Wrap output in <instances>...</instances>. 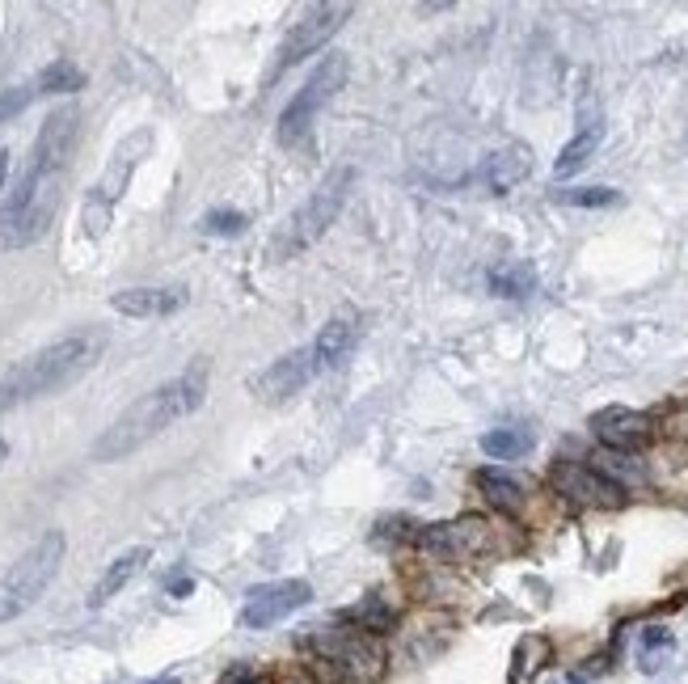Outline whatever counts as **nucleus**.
I'll use <instances>...</instances> for the list:
<instances>
[{
  "instance_id": "nucleus-21",
  "label": "nucleus",
  "mask_w": 688,
  "mask_h": 684,
  "mask_svg": "<svg viewBox=\"0 0 688 684\" xmlns=\"http://www.w3.org/2000/svg\"><path fill=\"white\" fill-rule=\"evenodd\" d=\"M34 89L38 94H76V89H85V72L72 60H56L34 76Z\"/></svg>"
},
{
  "instance_id": "nucleus-10",
  "label": "nucleus",
  "mask_w": 688,
  "mask_h": 684,
  "mask_svg": "<svg viewBox=\"0 0 688 684\" xmlns=\"http://www.w3.org/2000/svg\"><path fill=\"white\" fill-rule=\"evenodd\" d=\"M549 482H554L558 494L583 503V507H621L626 503V490L617 482H608L592 465H579V460H558L549 469Z\"/></svg>"
},
{
  "instance_id": "nucleus-26",
  "label": "nucleus",
  "mask_w": 688,
  "mask_h": 684,
  "mask_svg": "<svg viewBox=\"0 0 688 684\" xmlns=\"http://www.w3.org/2000/svg\"><path fill=\"white\" fill-rule=\"evenodd\" d=\"M38 98V89H34V81L31 85H13V89H4L0 94V123H9V119H17L31 101Z\"/></svg>"
},
{
  "instance_id": "nucleus-8",
  "label": "nucleus",
  "mask_w": 688,
  "mask_h": 684,
  "mask_svg": "<svg viewBox=\"0 0 688 684\" xmlns=\"http://www.w3.org/2000/svg\"><path fill=\"white\" fill-rule=\"evenodd\" d=\"M418 550H427L431 557L443 562H465V557L482 554L490 545V524L482 516H465V520L452 524H431V528H418Z\"/></svg>"
},
{
  "instance_id": "nucleus-17",
  "label": "nucleus",
  "mask_w": 688,
  "mask_h": 684,
  "mask_svg": "<svg viewBox=\"0 0 688 684\" xmlns=\"http://www.w3.org/2000/svg\"><path fill=\"white\" fill-rule=\"evenodd\" d=\"M473 482L486 494V503L499 507V512H520V507H524V487H520L507 469H477Z\"/></svg>"
},
{
  "instance_id": "nucleus-25",
  "label": "nucleus",
  "mask_w": 688,
  "mask_h": 684,
  "mask_svg": "<svg viewBox=\"0 0 688 684\" xmlns=\"http://www.w3.org/2000/svg\"><path fill=\"white\" fill-rule=\"evenodd\" d=\"M558 203H570V207H617L621 191H613V187H574V191H558Z\"/></svg>"
},
{
  "instance_id": "nucleus-28",
  "label": "nucleus",
  "mask_w": 688,
  "mask_h": 684,
  "mask_svg": "<svg viewBox=\"0 0 688 684\" xmlns=\"http://www.w3.org/2000/svg\"><path fill=\"white\" fill-rule=\"evenodd\" d=\"M220 684H258V676H253L250 668H233V672H228Z\"/></svg>"
},
{
  "instance_id": "nucleus-12",
  "label": "nucleus",
  "mask_w": 688,
  "mask_h": 684,
  "mask_svg": "<svg viewBox=\"0 0 688 684\" xmlns=\"http://www.w3.org/2000/svg\"><path fill=\"white\" fill-rule=\"evenodd\" d=\"M317 376V363H313V351L309 347H300V351H287V356H280L262 376H253L250 389L253 397H262V401H271V406H280V401H287L292 393H300L309 381Z\"/></svg>"
},
{
  "instance_id": "nucleus-31",
  "label": "nucleus",
  "mask_w": 688,
  "mask_h": 684,
  "mask_svg": "<svg viewBox=\"0 0 688 684\" xmlns=\"http://www.w3.org/2000/svg\"><path fill=\"white\" fill-rule=\"evenodd\" d=\"M4 456H9V444H4V440H0V460H4Z\"/></svg>"
},
{
  "instance_id": "nucleus-2",
  "label": "nucleus",
  "mask_w": 688,
  "mask_h": 684,
  "mask_svg": "<svg viewBox=\"0 0 688 684\" xmlns=\"http://www.w3.org/2000/svg\"><path fill=\"white\" fill-rule=\"evenodd\" d=\"M203 397H207V363H194L187 372L169 376L165 385L149 389L140 401H131L123 415L97 435L94 460H123V456L140 453L161 431L190 419L203 406Z\"/></svg>"
},
{
  "instance_id": "nucleus-5",
  "label": "nucleus",
  "mask_w": 688,
  "mask_h": 684,
  "mask_svg": "<svg viewBox=\"0 0 688 684\" xmlns=\"http://www.w3.org/2000/svg\"><path fill=\"white\" fill-rule=\"evenodd\" d=\"M343 81H346V56L330 51V56H325V60L309 72V81L292 94V101L283 106L280 144H287V148H300V144L309 140V128H313L317 110H321L325 101L343 89Z\"/></svg>"
},
{
  "instance_id": "nucleus-7",
  "label": "nucleus",
  "mask_w": 688,
  "mask_h": 684,
  "mask_svg": "<svg viewBox=\"0 0 688 684\" xmlns=\"http://www.w3.org/2000/svg\"><path fill=\"white\" fill-rule=\"evenodd\" d=\"M63 562V532H43L38 541H34L26 554L17 557L13 566H9V575H4V584L13 587L17 596H22V604L31 609L34 600L47 591V584L56 579V571H60Z\"/></svg>"
},
{
  "instance_id": "nucleus-16",
  "label": "nucleus",
  "mask_w": 688,
  "mask_h": 684,
  "mask_svg": "<svg viewBox=\"0 0 688 684\" xmlns=\"http://www.w3.org/2000/svg\"><path fill=\"white\" fill-rule=\"evenodd\" d=\"M144 562H149V550L140 545V550H127V554H119L110 566H106V575L94 584V591H90V609H102L110 596H119L140 571H144Z\"/></svg>"
},
{
  "instance_id": "nucleus-18",
  "label": "nucleus",
  "mask_w": 688,
  "mask_h": 684,
  "mask_svg": "<svg viewBox=\"0 0 688 684\" xmlns=\"http://www.w3.org/2000/svg\"><path fill=\"white\" fill-rule=\"evenodd\" d=\"M600 140H604V123L595 119V123H583L579 128V135L566 144L562 153H558V161H554V173L558 178H570V173H579L583 165L592 161V153L600 148Z\"/></svg>"
},
{
  "instance_id": "nucleus-11",
  "label": "nucleus",
  "mask_w": 688,
  "mask_h": 684,
  "mask_svg": "<svg viewBox=\"0 0 688 684\" xmlns=\"http://www.w3.org/2000/svg\"><path fill=\"white\" fill-rule=\"evenodd\" d=\"M592 435L608 453L633 456L655 440V427H651L647 415H638V410H629V406H604V410L592 415Z\"/></svg>"
},
{
  "instance_id": "nucleus-6",
  "label": "nucleus",
  "mask_w": 688,
  "mask_h": 684,
  "mask_svg": "<svg viewBox=\"0 0 688 684\" xmlns=\"http://www.w3.org/2000/svg\"><path fill=\"white\" fill-rule=\"evenodd\" d=\"M346 17H351V4H309L300 13V22H292V31L283 38L275 72H287L292 64H300L305 56H317L334 34L343 31Z\"/></svg>"
},
{
  "instance_id": "nucleus-32",
  "label": "nucleus",
  "mask_w": 688,
  "mask_h": 684,
  "mask_svg": "<svg viewBox=\"0 0 688 684\" xmlns=\"http://www.w3.org/2000/svg\"><path fill=\"white\" fill-rule=\"evenodd\" d=\"M153 684H178V681H153Z\"/></svg>"
},
{
  "instance_id": "nucleus-20",
  "label": "nucleus",
  "mask_w": 688,
  "mask_h": 684,
  "mask_svg": "<svg viewBox=\"0 0 688 684\" xmlns=\"http://www.w3.org/2000/svg\"><path fill=\"white\" fill-rule=\"evenodd\" d=\"M532 448V431L529 427H495L482 435V453L495 456V460H515Z\"/></svg>"
},
{
  "instance_id": "nucleus-14",
  "label": "nucleus",
  "mask_w": 688,
  "mask_h": 684,
  "mask_svg": "<svg viewBox=\"0 0 688 684\" xmlns=\"http://www.w3.org/2000/svg\"><path fill=\"white\" fill-rule=\"evenodd\" d=\"M123 317H169L187 304V288H123L110 296Z\"/></svg>"
},
{
  "instance_id": "nucleus-9",
  "label": "nucleus",
  "mask_w": 688,
  "mask_h": 684,
  "mask_svg": "<svg viewBox=\"0 0 688 684\" xmlns=\"http://www.w3.org/2000/svg\"><path fill=\"white\" fill-rule=\"evenodd\" d=\"M313 600V587L305 579H280V584H262L250 591L246 609H241V625L246 629H271L283 617H292L296 609H305Z\"/></svg>"
},
{
  "instance_id": "nucleus-13",
  "label": "nucleus",
  "mask_w": 688,
  "mask_h": 684,
  "mask_svg": "<svg viewBox=\"0 0 688 684\" xmlns=\"http://www.w3.org/2000/svg\"><path fill=\"white\" fill-rule=\"evenodd\" d=\"M355 347H359V322L343 313V317H330V322L321 326V334L313 338L309 351H313L317 372H330V368H343Z\"/></svg>"
},
{
  "instance_id": "nucleus-3",
  "label": "nucleus",
  "mask_w": 688,
  "mask_h": 684,
  "mask_svg": "<svg viewBox=\"0 0 688 684\" xmlns=\"http://www.w3.org/2000/svg\"><path fill=\"white\" fill-rule=\"evenodd\" d=\"M106 351V334L102 329H76L60 343L34 351L26 363H17L4 381H0V415L13 410L17 401H31V397H47V393H60L68 385H76L90 368Z\"/></svg>"
},
{
  "instance_id": "nucleus-24",
  "label": "nucleus",
  "mask_w": 688,
  "mask_h": 684,
  "mask_svg": "<svg viewBox=\"0 0 688 684\" xmlns=\"http://www.w3.org/2000/svg\"><path fill=\"white\" fill-rule=\"evenodd\" d=\"M667 651H672V634H667L663 625H647L642 638H638V663H642V672H655L659 655H667Z\"/></svg>"
},
{
  "instance_id": "nucleus-30",
  "label": "nucleus",
  "mask_w": 688,
  "mask_h": 684,
  "mask_svg": "<svg viewBox=\"0 0 688 684\" xmlns=\"http://www.w3.org/2000/svg\"><path fill=\"white\" fill-rule=\"evenodd\" d=\"M9 157H13V153L0 148V191H4V182H9Z\"/></svg>"
},
{
  "instance_id": "nucleus-29",
  "label": "nucleus",
  "mask_w": 688,
  "mask_h": 684,
  "mask_svg": "<svg viewBox=\"0 0 688 684\" xmlns=\"http://www.w3.org/2000/svg\"><path fill=\"white\" fill-rule=\"evenodd\" d=\"M190 587L194 584H190L187 575H174V579H169V591H174V596H190Z\"/></svg>"
},
{
  "instance_id": "nucleus-1",
  "label": "nucleus",
  "mask_w": 688,
  "mask_h": 684,
  "mask_svg": "<svg viewBox=\"0 0 688 684\" xmlns=\"http://www.w3.org/2000/svg\"><path fill=\"white\" fill-rule=\"evenodd\" d=\"M76 106H60L47 115V123L34 140V157L22 173V182L13 187L9 203L0 207V250H22L34 245L56 207H60V187H63V169L72 157V144H76Z\"/></svg>"
},
{
  "instance_id": "nucleus-27",
  "label": "nucleus",
  "mask_w": 688,
  "mask_h": 684,
  "mask_svg": "<svg viewBox=\"0 0 688 684\" xmlns=\"http://www.w3.org/2000/svg\"><path fill=\"white\" fill-rule=\"evenodd\" d=\"M22 613H26L22 596H17L13 587H9L4 579H0V625H4V621H13V617H22Z\"/></svg>"
},
{
  "instance_id": "nucleus-4",
  "label": "nucleus",
  "mask_w": 688,
  "mask_h": 684,
  "mask_svg": "<svg viewBox=\"0 0 688 684\" xmlns=\"http://www.w3.org/2000/svg\"><path fill=\"white\" fill-rule=\"evenodd\" d=\"M351 187H355V169H351V165L334 169L313 195L305 199V203H300V207L280 225L275 241H271V259L275 262L300 259L309 245H317V241L325 237V228L339 220V212H343Z\"/></svg>"
},
{
  "instance_id": "nucleus-22",
  "label": "nucleus",
  "mask_w": 688,
  "mask_h": 684,
  "mask_svg": "<svg viewBox=\"0 0 688 684\" xmlns=\"http://www.w3.org/2000/svg\"><path fill=\"white\" fill-rule=\"evenodd\" d=\"M346 621L355 625V629H364V634H384V629H393V609L380 600V596H368L364 604H355L351 613H346Z\"/></svg>"
},
{
  "instance_id": "nucleus-23",
  "label": "nucleus",
  "mask_w": 688,
  "mask_h": 684,
  "mask_svg": "<svg viewBox=\"0 0 688 684\" xmlns=\"http://www.w3.org/2000/svg\"><path fill=\"white\" fill-rule=\"evenodd\" d=\"M199 228H203L207 237H241V232L250 228V220H246V212H233V207H212V212L199 220Z\"/></svg>"
},
{
  "instance_id": "nucleus-15",
  "label": "nucleus",
  "mask_w": 688,
  "mask_h": 684,
  "mask_svg": "<svg viewBox=\"0 0 688 684\" xmlns=\"http://www.w3.org/2000/svg\"><path fill=\"white\" fill-rule=\"evenodd\" d=\"M532 169V157L524 144H507L499 153H490L486 161L477 165V182H486L495 195H507L511 187H520L524 178H529Z\"/></svg>"
},
{
  "instance_id": "nucleus-19",
  "label": "nucleus",
  "mask_w": 688,
  "mask_h": 684,
  "mask_svg": "<svg viewBox=\"0 0 688 684\" xmlns=\"http://www.w3.org/2000/svg\"><path fill=\"white\" fill-rule=\"evenodd\" d=\"M490 292L502 300H529L536 292V266L532 262H507L490 271Z\"/></svg>"
}]
</instances>
